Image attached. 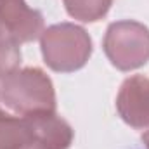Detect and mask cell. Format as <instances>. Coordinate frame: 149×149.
<instances>
[{
	"mask_svg": "<svg viewBox=\"0 0 149 149\" xmlns=\"http://www.w3.org/2000/svg\"><path fill=\"white\" fill-rule=\"evenodd\" d=\"M116 108L125 123L134 128L149 127V78L134 74L127 78L118 92Z\"/></svg>",
	"mask_w": 149,
	"mask_h": 149,
	"instance_id": "5b68a950",
	"label": "cell"
},
{
	"mask_svg": "<svg viewBox=\"0 0 149 149\" xmlns=\"http://www.w3.org/2000/svg\"><path fill=\"white\" fill-rule=\"evenodd\" d=\"M141 141H142V149H149V132H144L142 134Z\"/></svg>",
	"mask_w": 149,
	"mask_h": 149,
	"instance_id": "30bf717a",
	"label": "cell"
},
{
	"mask_svg": "<svg viewBox=\"0 0 149 149\" xmlns=\"http://www.w3.org/2000/svg\"><path fill=\"white\" fill-rule=\"evenodd\" d=\"M40 47L45 64L59 73H71L83 68L92 54L88 33L73 23L52 24L43 30Z\"/></svg>",
	"mask_w": 149,
	"mask_h": 149,
	"instance_id": "7a4b0ae2",
	"label": "cell"
},
{
	"mask_svg": "<svg viewBox=\"0 0 149 149\" xmlns=\"http://www.w3.org/2000/svg\"><path fill=\"white\" fill-rule=\"evenodd\" d=\"M37 134V137L49 149H68L73 142L71 127L57 116L56 111L40 113L33 116H26Z\"/></svg>",
	"mask_w": 149,
	"mask_h": 149,
	"instance_id": "8992f818",
	"label": "cell"
},
{
	"mask_svg": "<svg viewBox=\"0 0 149 149\" xmlns=\"http://www.w3.org/2000/svg\"><path fill=\"white\" fill-rule=\"evenodd\" d=\"M0 97L5 106L19 116H33L56 111L52 81L38 68L16 70L0 85Z\"/></svg>",
	"mask_w": 149,
	"mask_h": 149,
	"instance_id": "6da1fadb",
	"label": "cell"
},
{
	"mask_svg": "<svg viewBox=\"0 0 149 149\" xmlns=\"http://www.w3.org/2000/svg\"><path fill=\"white\" fill-rule=\"evenodd\" d=\"M38 137L26 116L0 111V149H26Z\"/></svg>",
	"mask_w": 149,
	"mask_h": 149,
	"instance_id": "52a82bcc",
	"label": "cell"
},
{
	"mask_svg": "<svg viewBox=\"0 0 149 149\" xmlns=\"http://www.w3.org/2000/svg\"><path fill=\"white\" fill-rule=\"evenodd\" d=\"M113 0H64L68 14L83 23H94L104 17Z\"/></svg>",
	"mask_w": 149,
	"mask_h": 149,
	"instance_id": "ba28073f",
	"label": "cell"
},
{
	"mask_svg": "<svg viewBox=\"0 0 149 149\" xmlns=\"http://www.w3.org/2000/svg\"><path fill=\"white\" fill-rule=\"evenodd\" d=\"M21 63L19 43L0 33V80L14 73Z\"/></svg>",
	"mask_w": 149,
	"mask_h": 149,
	"instance_id": "9c48e42d",
	"label": "cell"
},
{
	"mask_svg": "<svg viewBox=\"0 0 149 149\" xmlns=\"http://www.w3.org/2000/svg\"><path fill=\"white\" fill-rule=\"evenodd\" d=\"M104 52L114 68L132 71L149 61V28L137 21H116L108 26Z\"/></svg>",
	"mask_w": 149,
	"mask_h": 149,
	"instance_id": "3957f363",
	"label": "cell"
},
{
	"mask_svg": "<svg viewBox=\"0 0 149 149\" xmlns=\"http://www.w3.org/2000/svg\"><path fill=\"white\" fill-rule=\"evenodd\" d=\"M0 33L17 43L33 42L43 33V16L24 0H0Z\"/></svg>",
	"mask_w": 149,
	"mask_h": 149,
	"instance_id": "277c9868",
	"label": "cell"
}]
</instances>
